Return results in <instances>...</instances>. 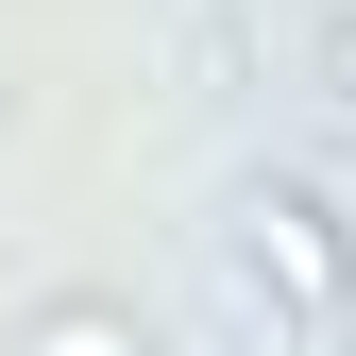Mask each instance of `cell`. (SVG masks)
<instances>
[{
    "label": "cell",
    "instance_id": "3957f363",
    "mask_svg": "<svg viewBox=\"0 0 356 356\" xmlns=\"http://www.w3.org/2000/svg\"><path fill=\"white\" fill-rule=\"evenodd\" d=\"M323 85H339V102H356V0H339V17H323Z\"/></svg>",
    "mask_w": 356,
    "mask_h": 356
},
{
    "label": "cell",
    "instance_id": "6da1fadb",
    "mask_svg": "<svg viewBox=\"0 0 356 356\" xmlns=\"http://www.w3.org/2000/svg\"><path fill=\"white\" fill-rule=\"evenodd\" d=\"M238 272L289 305V339H339L356 323V220L305 187V170H254L238 187Z\"/></svg>",
    "mask_w": 356,
    "mask_h": 356
},
{
    "label": "cell",
    "instance_id": "7a4b0ae2",
    "mask_svg": "<svg viewBox=\"0 0 356 356\" xmlns=\"http://www.w3.org/2000/svg\"><path fill=\"white\" fill-rule=\"evenodd\" d=\"M0 356H153V323H136L119 289H34V305H17V339H0Z\"/></svg>",
    "mask_w": 356,
    "mask_h": 356
}]
</instances>
